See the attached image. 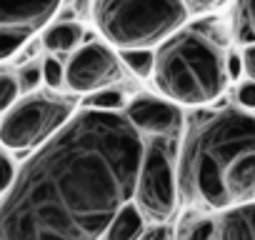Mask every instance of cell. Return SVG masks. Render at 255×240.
<instances>
[{
  "label": "cell",
  "instance_id": "obj_1",
  "mask_svg": "<svg viewBox=\"0 0 255 240\" xmlns=\"http://www.w3.org/2000/svg\"><path fill=\"white\" fill-rule=\"evenodd\" d=\"M143 150V133L120 110H80L13 175L0 238H103L133 200Z\"/></svg>",
  "mask_w": 255,
  "mask_h": 240
},
{
  "label": "cell",
  "instance_id": "obj_2",
  "mask_svg": "<svg viewBox=\"0 0 255 240\" xmlns=\"http://www.w3.org/2000/svg\"><path fill=\"white\" fill-rule=\"evenodd\" d=\"M175 180L193 208L225 210L255 200V115L238 108L193 115Z\"/></svg>",
  "mask_w": 255,
  "mask_h": 240
},
{
  "label": "cell",
  "instance_id": "obj_3",
  "mask_svg": "<svg viewBox=\"0 0 255 240\" xmlns=\"http://www.w3.org/2000/svg\"><path fill=\"white\" fill-rule=\"evenodd\" d=\"M153 78L163 95L185 105L215 100L230 80L220 40L203 28L170 33L155 53Z\"/></svg>",
  "mask_w": 255,
  "mask_h": 240
},
{
  "label": "cell",
  "instance_id": "obj_4",
  "mask_svg": "<svg viewBox=\"0 0 255 240\" xmlns=\"http://www.w3.org/2000/svg\"><path fill=\"white\" fill-rule=\"evenodd\" d=\"M188 18L183 0H95L100 33L123 48H150L175 33Z\"/></svg>",
  "mask_w": 255,
  "mask_h": 240
},
{
  "label": "cell",
  "instance_id": "obj_5",
  "mask_svg": "<svg viewBox=\"0 0 255 240\" xmlns=\"http://www.w3.org/2000/svg\"><path fill=\"white\" fill-rule=\"evenodd\" d=\"M135 205L145 218L165 223L178 208V180H175V138L153 135L143 150L138 180H135Z\"/></svg>",
  "mask_w": 255,
  "mask_h": 240
},
{
  "label": "cell",
  "instance_id": "obj_6",
  "mask_svg": "<svg viewBox=\"0 0 255 240\" xmlns=\"http://www.w3.org/2000/svg\"><path fill=\"white\" fill-rule=\"evenodd\" d=\"M73 113V103L65 98L48 95H28L20 103H13L5 110L0 123V143L10 150H25L40 145L50 133H55L68 115Z\"/></svg>",
  "mask_w": 255,
  "mask_h": 240
},
{
  "label": "cell",
  "instance_id": "obj_7",
  "mask_svg": "<svg viewBox=\"0 0 255 240\" xmlns=\"http://www.w3.org/2000/svg\"><path fill=\"white\" fill-rule=\"evenodd\" d=\"M60 0H0V60L18 53L58 10Z\"/></svg>",
  "mask_w": 255,
  "mask_h": 240
},
{
  "label": "cell",
  "instance_id": "obj_8",
  "mask_svg": "<svg viewBox=\"0 0 255 240\" xmlns=\"http://www.w3.org/2000/svg\"><path fill=\"white\" fill-rule=\"evenodd\" d=\"M123 78L120 60L98 43L83 45L65 68V83L75 93H93L98 88H108Z\"/></svg>",
  "mask_w": 255,
  "mask_h": 240
},
{
  "label": "cell",
  "instance_id": "obj_9",
  "mask_svg": "<svg viewBox=\"0 0 255 240\" xmlns=\"http://www.w3.org/2000/svg\"><path fill=\"white\" fill-rule=\"evenodd\" d=\"M128 120L145 135H178L183 125V113L168 100L140 95L128 105Z\"/></svg>",
  "mask_w": 255,
  "mask_h": 240
},
{
  "label": "cell",
  "instance_id": "obj_10",
  "mask_svg": "<svg viewBox=\"0 0 255 240\" xmlns=\"http://www.w3.org/2000/svg\"><path fill=\"white\" fill-rule=\"evenodd\" d=\"M215 238L223 240H255V203L245 200L223 210L215 220Z\"/></svg>",
  "mask_w": 255,
  "mask_h": 240
},
{
  "label": "cell",
  "instance_id": "obj_11",
  "mask_svg": "<svg viewBox=\"0 0 255 240\" xmlns=\"http://www.w3.org/2000/svg\"><path fill=\"white\" fill-rule=\"evenodd\" d=\"M145 230V215L143 210L135 205V200H128L110 220L108 230L103 238H110V240H133V238H140Z\"/></svg>",
  "mask_w": 255,
  "mask_h": 240
},
{
  "label": "cell",
  "instance_id": "obj_12",
  "mask_svg": "<svg viewBox=\"0 0 255 240\" xmlns=\"http://www.w3.org/2000/svg\"><path fill=\"white\" fill-rule=\"evenodd\" d=\"M80 38H83V28L78 23L63 20V23H55V25H50L45 30L43 43L53 53H68V50H73L80 43Z\"/></svg>",
  "mask_w": 255,
  "mask_h": 240
},
{
  "label": "cell",
  "instance_id": "obj_13",
  "mask_svg": "<svg viewBox=\"0 0 255 240\" xmlns=\"http://www.w3.org/2000/svg\"><path fill=\"white\" fill-rule=\"evenodd\" d=\"M120 60L130 68L135 75L148 78L153 73V63H155V53L150 48H123Z\"/></svg>",
  "mask_w": 255,
  "mask_h": 240
},
{
  "label": "cell",
  "instance_id": "obj_14",
  "mask_svg": "<svg viewBox=\"0 0 255 240\" xmlns=\"http://www.w3.org/2000/svg\"><path fill=\"white\" fill-rule=\"evenodd\" d=\"M238 38L255 43V0H238Z\"/></svg>",
  "mask_w": 255,
  "mask_h": 240
},
{
  "label": "cell",
  "instance_id": "obj_15",
  "mask_svg": "<svg viewBox=\"0 0 255 240\" xmlns=\"http://www.w3.org/2000/svg\"><path fill=\"white\" fill-rule=\"evenodd\" d=\"M88 108H98V110H120L123 108V93L108 88H98L93 90V95L88 98Z\"/></svg>",
  "mask_w": 255,
  "mask_h": 240
},
{
  "label": "cell",
  "instance_id": "obj_16",
  "mask_svg": "<svg viewBox=\"0 0 255 240\" xmlns=\"http://www.w3.org/2000/svg\"><path fill=\"white\" fill-rule=\"evenodd\" d=\"M40 73H43V80H45L50 88H60V85L65 83V68H63V63H60L58 58H53V55H48V58L43 60Z\"/></svg>",
  "mask_w": 255,
  "mask_h": 240
},
{
  "label": "cell",
  "instance_id": "obj_17",
  "mask_svg": "<svg viewBox=\"0 0 255 240\" xmlns=\"http://www.w3.org/2000/svg\"><path fill=\"white\" fill-rule=\"evenodd\" d=\"M15 80H18V90H23V93H33V90H35V88L40 85V80H43L40 65H38V63L23 65Z\"/></svg>",
  "mask_w": 255,
  "mask_h": 240
},
{
  "label": "cell",
  "instance_id": "obj_18",
  "mask_svg": "<svg viewBox=\"0 0 255 240\" xmlns=\"http://www.w3.org/2000/svg\"><path fill=\"white\" fill-rule=\"evenodd\" d=\"M18 98V80L8 73H0V113H5Z\"/></svg>",
  "mask_w": 255,
  "mask_h": 240
},
{
  "label": "cell",
  "instance_id": "obj_19",
  "mask_svg": "<svg viewBox=\"0 0 255 240\" xmlns=\"http://www.w3.org/2000/svg\"><path fill=\"white\" fill-rule=\"evenodd\" d=\"M188 238H215V220H193V225L185 230Z\"/></svg>",
  "mask_w": 255,
  "mask_h": 240
},
{
  "label": "cell",
  "instance_id": "obj_20",
  "mask_svg": "<svg viewBox=\"0 0 255 240\" xmlns=\"http://www.w3.org/2000/svg\"><path fill=\"white\" fill-rule=\"evenodd\" d=\"M13 163H10V158L0 150V193H5L8 190V185L13 183Z\"/></svg>",
  "mask_w": 255,
  "mask_h": 240
},
{
  "label": "cell",
  "instance_id": "obj_21",
  "mask_svg": "<svg viewBox=\"0 0 255 240\" xmlns=\"http://www.w3.org/2000/svg\"><path fill=\"white\" fill-rule=\"evenodd\" d=\"M238 103L248 110H255V80H248L238 88Z\"/></svg>",
  "mask_w": 255,
  "mask_h": 240
},
{
  "label": "cell",
  "instance_id": "obj_22",
  "mask_svg": "<svg viewBox=\"0 0 255 240\" xmlns=\"http://www.w3.org/2000/svg\"><path fill=\"white\" fill-rule=\"evenodd\" d=\"M240 58H243V73L250 80H255V43H248V48Z\"/></svg>",
  "mask_w": 255,
  "mask_h": 240
},
{
  "label": "cell",
  "instance_id": "obj_23",
  "mask_svg": "<svg viewBox=\"0 0 255 240\" xmlns=\"http://www.w3.org/2000/svg\"><path fill=\"white\" fill-rule=\"evenodd\" d=\"M225 70H228V78L238 80V78H240V73H243V58H240L238 53L225 55Z\"/></svg>",
  "mask_w": 255,
  "mask_h": 240
},
{
  "label": "cell",
  "instance_id": "obj_24",
  "mask_svg": "<svg viewBox=\"0 0 255 240\" xmlns=\"http://www.w3.org/2000/svg\"><path fill=\"white\" fill-rule=\"evenodd\" d=\"M183 3H185V8H188V10H195V13H200V10H208V8L218 5L220 0H183Z\"/></svg>",
  "mask_w": 255,
  "mask_h": 240
},
{
  "label": "cell",
  "instance_id": "obj_25",
  "mask_svg": "<svg viewBox=\"0 0 255 240\" xmlns=\"http://www.w3.org/2000/svg\"><path fill=\"white\" fill-rule=\"evenodd\" d=\"M168 235H170V230H165V228H153V230H143L140 238H168Z\"/></svg>",
  "mask_w": 255,
  "mask_h": 240
}]
</instances>
